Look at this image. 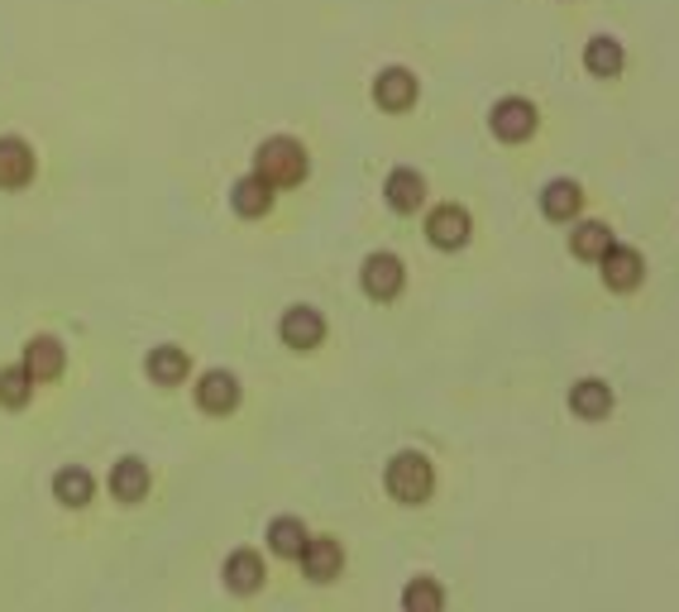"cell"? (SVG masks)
Masks as SVG:
<instances>
[{
  "mask_svg": "<svg viewBox=\"0 0 679 612\" xmlns=\"http://www.w3.org/2000/svg\"><path fill=\"white\" fill-rule=\"evenodd\" d=\"M268 560L258 546H235L230 556L221 560V589L230 599H258L268 589Z\"/></svg>",
  "mask_w": 679,
  "mask_h": 612,
  "instance_id": "obj_4",
  "label": "cell"
},
{
  "mask_svg": "<svg viewBox=\"0 0 679 612\" xmlns=\"http://www.w3.org/2000/svg\"><path fill=\"white\" fill-rule=\"evenodd\" d=\"M488 129H494V139L498 144H531L537 139V129H541V110L531 106L527 96H502L494 101V110H488Z\"/></svg>",
  "mask_w": 679,
  "mask_h": 612,
  "instance_id": "obj_10",
  "label": "cell"
},
{
  "mask_svg": "<svg viewBox=\"0 0 679 612\" xmlns=\"http://www.w3.org/2000/svg\"><path fill=\"white\" fill-rule=\"evenodd\" d=\"M254 172L268 178L278 192L283 187H301L311 172V154H307V144L293 139V135H273L254 149Z\"/></svg>",
  "mask_w": 679,
  "mask_h": 612,
  "instance_id": "obj_2",
  "label": "cell"
},
{
  "mask_svg": "<svg viewBox=\"0 0 679 612\" xmlns=\"http://www.w3.org/2000/svg\"><path fill=\"white\" fill-rule=\"evenodd\" d=\"M153 484H158L153 464L144 455H120L106 474V493H110V503H120V507H144L153 498Z\"/></svg>",
  "mask_w": 679,
  "mask_h": 612,
  "instance_id": "obj_9",
  "label": "cell"
},
{
  "mask_svg": "<svg viewBox=\"0 0 679 612\" xmlns=\"http://www.w3.org/2000/svg\"><path fill=\"white\" fill-rule=\"evenodd\" d=\"M584 187L574 182V178H551L541 187V215L551 225H574L584 215Z\"/></svg>",
  "mask_w": 679,
  "mask_h": 612,
  "instance_id": "obj_18",
  "label": "cell"
},
{
  "mask_svg": "<svg viewBox=\"0 0 679 612\" xmlns=\"http://www.w3.org/2000/svg\"><path fill=\"white\" fill-rule=\"evenodd\" d=\"M192 402H197V412H201V416H211V421L235 416V412H240V402H244V383H240V373H230V369H206V373H197V383H192Z\"/></svg>",
  "mask_w": 679,
  "mask_h": 612,
  "instance_id": "obj_6",
  "label": "cell"
},
{
  "mask_svg": "<svg viewBox=\"0 0 679 612\" xmlns=\"http://www.w3.org/2000/svg\"><path fill=\"white\" fill-rule=\"evenodd\" d=\"M436 488H441V474L426 450H397V455L383 464V493L397 507H426L436 498Z\"/></svg>",
  "mask_w": 679,
  "mask_h": 612,
  "instance_id": "obj_1",
  "label": "cell"
},
{
  "mask_svg": "<svg viewBox=\"0 0 679 612\" xmlns=\"http://www.w3.org/2000/svg\"><path fill=\"white\" fill-rule=\"evenodd\" d=\"M34 392H39V383L29 378L24 363H6V369H0V407H6V412L34 407Z\"/></svg>",
  "mask_w": 679,
  "mask_h": 612,
  "instance_id": "obj_25",
  "label": "cell"
},
{
  "mask_svg": "<svg viewBox=\"0 0 679 612\" xmlns=\"http://www.w3.org/2000/svg\"><path fill=\"white\" fill-rule=\"evenodd\" d=\"M416 96H422V82H416L412 67H383L373 77V106L388 115H407L416 106Z\"/></svg>",
  "mask_w": 679,
  "mask_h": 612,
  "instance_id": "obj_16",
  "label": "cell"
},
{
  "mask_svg": "<svg viewBox=\"0 0 679 612\" xmlns=\"http://www.w3.org/2000/svg\"><path fill=\"white\" fill-rule=\"evenodd\" d=\"M39 178V154L20 135H0V192H24Z\"/></svg>",
  "mask_w": 679,
  "mask_h": 612,
  "instance_id": "obj_15",
  "label": "cell"
},
{
  "mask_svg": "<svg viewBox=\"0 0 679 612\" xmlns=\"http://www.w3.org/2000/svg\"><path fill=\"white\" fill-rule=\"evenodd\" d=\"M623 67H627V49L613 34H594L584 43V72H588V77L617 82V77H623Z\"/></svg>",
  "mask_w": 679,
  "mask_h": 612,
  "instance_id": "obj_22",
  "label": "cell"
},
{
  "mask_svg": "<svg viewBox=\"0 0 679 612\" xmlns=\"http://www.w3.org/2000/svg\"><path fill=\"white\" fill-rule=\"evenodd\" d=\"M326 335H330V320L321 306H311V302H297L278 316V340H283V349H293V355H316V349L326 345Z\"/></svg>",
  "mask_w": 679,
  "mask_h": 612,
  "instance_id": "obj_5",
  "label": "cell"
},
{
  "mask_svg": "<svg viewBox=\"0 0 679 612\" xmlns=\"http://www.w3.org/2000/svg\"><path fill=\"white\" fill-rule=\"evenodd\" d=\"M422 230H426L431 250L459 254V250H469V240H474V215H469V207H459V201H441V207L426 211Z\"/></svg>",
  "mask_w": 679,
  "mask_h": 612,
  "instance_id": "obj_8",
  "label": "cell"
},
{
  "mask_svg": "<svg viewBox=\"0 0 679 612\" xmlns=\"http://www.w3.org/2000/svg\"><path fill=\"white\" fill-rule=\"evenodd\" d=\"M359 287H364L369 302L393 306L402 293H407V264L393 250H373L364 264H359Z\"/></svg>",
  "mask_w": 679,
  "mask_h": 612,
  "instance_id": "obj_7",
  "label": "cell"
},
{
  "mask_svg": "<svg viewBox=\"0 0 679 612\" xmlns=\"http://www.w3.org/2000/svg\"><path fill=\"white\" fill-rule=\"evenodd\" d=\"M613 244L617 240H613V230L603 225V221H574L570 225V254L580 258V264H598V258L608 254Z\"/></svg>",
  "mask_w": 679,
  "mask_h": 612,
  "instance_id": "obj_24",
  "label": "cell"
},
{
  "mask_svg": "<svg viewBox=\"0 0 679 612\" xmlns=\"http://www.w3.org/2000/svg\"><path fill=\"white\" fill-rule=\"evenodd\" d=\"M307 541H311V527L297 513H278L264 527V546H268L273 560H293L297 564V556H301V546H307Z\"/></svg>",
  "mask_w": 679,
  "mask_h": 612,
  "instance_id": "obj_21",
  "label": "cell"
},
{
  "mask_svg": "<svg viewBox=\"0 0 679 612\" xmlns=\"http://www.w3.org/2000/svg\"><path fill=\"white\" fill-rule=\"evenodd\" d=\"M20 363L29 369V378H34L39 388H49V383H63V373H67V345L57 340V335H29L24 349H20Z\"/></svg>",
  "mask_w": 679,
  "mask_h": 612,
  "instance_id": "obj_12",
  "label": "cell"
},
{
  "mask_svg": "<svg viewBox=\"0 0 679 612\" xmlns=\"http://www.w3.org/2000/svg\"><path fill=\"white\" fill-rule=\"evenodd\" d=\"M402 612H450V589L436 574H412L402 584Z\"/></svg>",
  "mask_w": 679,
  "mask_h": 612,
  "instance_id": "obj_23",
  "label": "cell"
},
{
  "mask_svg": "<svg viewBox=\"0 0 679 612\" xmlns=\"http://www.w3.org/2000/svg\"><path fill=\"white\" fill-rule=\"evenodd\" d=\"M49 493L63 513H92L96 507V474L86 464H57L53 478H49Z\"/></svg>",
  "mask_w": 679,
  "mask_h": 612,
  "instance_id": "obj_13",
  "label": "cell"
},
{
  "mask_svg": "<svg viewBox=\"0 0 679 612\" xmlns=\"http://www.w3.org/2000/svg\"><path fill=\"white\" fill-rule=\"evenodd\" d=\"M273 201H278V187L268 178H258V172H244V178H235V187H230V211H235L240 221H264L273 211Z\"/></svg>",
  "mask_w": 679,
  "mask_h": 612,
  "instance_id": "obj_19",
  "label": "cell"
},
{
  "mask_svg": "<svg viewBox=\"0 0 679 612\" xmlns=\"http://www.w3.org/2000/svg\"><path fill=\"white\" fill-rule=\"evenodd\" d=\"M565 407H570V416L598 426V421H608L617 412V388L608 383V378H598V373H584V378H574V383H570Z\"/></svg>",
  "mask_w": 679,
  "mask_h": 612,
  "instance_id": "obj_11",
  "label": "cell"
},
{
  "mask_svg": "<svg viewBox=\"0 0 679 612\" xmlns=\"http://www.w3.org/2000/svg\"><path fill=\"white\" fill-rule=\"evenodd\" d=\"M344 564H350V556H344L340 536L311 531V541L301 546V556H297V574L307 579V584H316V589H330V584H340L344 579Z\"/></svg>",
  "mask_w": 679,
  "mask_h": 612,
  "instance_id": "obj_3",
  "label": "cell"
},
{
  "mask_svg": "<svg viewBox=\"0 0 679 612\" xmlns=\"http://www.w3.org/2000/svg\"><path fill=\"white\" fill-rule=\"evenodd\" d=\"M144 378H149L153 388H182L187 378H192V349H182V345H153L149 355H144Z\"/></svg>",
  "mask_w": 679,
  "mask_h": 612,
  "instance_id": "obj_17",
  "label": "cell"
},
{
  "mask_svg": "<svg viewBox=\"0 0 679 612\" xmlns=\"http://www.w3.org/2000/svg\"><path fill=\"white\" fill-rule=\"evenodd\" d=\"M598 278L617 297L637 293V287L646 283V258H641V250H632V244H613V250L598 258Z\"/></svg>",
  "mask_w": 679,
  "mask_h": 612,
  "instance_id": "obj_14",
  "label": "cell"
},
{
  "mask_svg": "<svg viewBox=\"0 0 679 612\" xmlns=\"http://www.w3.org/2000/svg\"><path fill=\"white\" fill-rule=\"evenodd\" d=\"M383 207L393 215H416L426 207V178L416 168H393L383 178Z\"/></svg>",
  "mask_w": 679,
  "mask_h": 612,
  "instance_id": "obj_20",
  "label": "cell"
}]
</instances>
